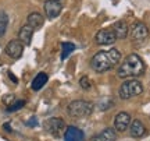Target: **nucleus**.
Listing matches in <instances>:
<instances>
[{
    "label": "nucleus",
    "instance_id": "1",
    "mask_svg": "<svg viewBox=\"0 0 150 141\" xmlns=\"http://www.w3.org/2000/svg\"><path fill=\"white\" fill-rule=\"evenodd\" d=\"M120 62H121V52L115 48H111L107 52L106 50L97 52L91 59V67L96 73H106L120 64Z\"/></svg>",
    "mask_w": 150,
    "mask_h": 141
},
{
    "label": "nucleus",
    "instance_id": "2",
    "mask_svg": "<svg viewBox=\"0 0 150 141\" xmlns=\"http://www.w3.org/2000/svg\"><path fill=\"white\" fill-rule=\"evenodd\" d=\"M146 71V66L143 60L140 59L138 54H129L127 56L124 62L118 66L117 76L120 78H135V77L142 76Z\"/></svg>",
    "mask_w": 150,
    "mask_h": 141
},
{
    "label": "nucleus",
    "instance_id": "3",
    "mask_svg": "<svg viewBox=\"0 0 150 141\" xmlns=\"http://www.w3.org/2000/svg\"><path fill=\"white\" fill-rule=\"evenodd\" d=\"M95 110V103L91 101H72V102L67 106V113L70 115L71 117H88L91 116Z\"/></svg>",
    "mask_w": 150,
    "mask_h": 141
},
{
    "label": "nucleus",
    "instance_id": "4",
    "mask_svg": "<svg viewBox=\"0 0 150 141\" xmlns=\"http://www.w3.org/2000/svg\"><path fill=\"white\" fill-rule=\"evenodd\" d=\"M143 92V84L136 80V78H128L127 81L122 82V85L120 87V98L121 99H129V98L138 97Z\"/></svg>",
    "mask_w": 150,
    "mask_h": 141
},
{
    "label": "nucleus",
    "instance_id": "5",
    "mask_svg": "<svg viewBox=\"0 0 150 141\" xmlns=\"http://www.w3.org/2000/svg\"><path fill=\"white\" fill-rule=\"evenodd\" d=\"M45 129L49 134H52L53 137L59 138V137L64 136L65 131V123L61 117H50L45 122Z\"/></svg>",
    "mask_w": 150,
    "mask_h": 141
},
{
    "label": "nucleus",
    "instance_id": "6",
    "mask_svg": "<svg viewBox=\"0 0 150 141\" xmlns=\"http://www.w3.org/2000/svg\"><path fill=\"white\" fill-rule=\"evenodd\" d=\"M149 37V29L143 22H135L132 25V29H131V38L134 42L136 44H142L145 42Z\"/></svg>",
    "mask_w": 150,
    "mask_h": 141
},
{
    "label": "nucleus",
    "instance_id": "7",
    "mask_svg": "<svg viewBox=\"0 0 150 141\" xmlns=\"http://www.w3.org/2000/svg\"><path fill=\"white\" fill-rule=\"evenodd\" d=\"M22 53H24V44L20 39H13L6 46V54L8 57H11V59L14 60L20 59L22 56Z\"/></svg>",
    "mask_w": 150,
    "mask_h": 141
},
{
    "label": "nucleus",
    "instance_id": "8",
    "mask_svg": "<svg viewBox=\"0 0 150 141\" xmlns=\"http://www.w3.org/2000/svg\"><path fill=\"white\" fill-rule=\"evenodd\" d=\"M131 122H132V119H131L129 113H127V112H118L114 116V129L118 133H122V131H125L129 127Z\"/></svg>",
    "mask_w": 150,
    "mask_h": 141
},
{
    "label": "nucleus",
    "instance_id": "9",
    "mask_svg": "<svg viewBox=\"0 0 150 141\" xmlns=\"http://www.w3.org/2000/svg\"><path fill=\"white\" fill-rule=\"evenodd\" d=\"M117 41V37L112 29H100L95 37V42L97 45H112Z\"/></svg>",
    "mask_w": 150,
    "mask_h": 141
},
{
    "label": "nucleus",
    "instance_id": "10",
    "mask_svg": "<svg viewBox=\"0 0 150 141\" xmlns=\"http://www.w3.org/2000/svg\"><path fill=\"white\" fill-rule=\"evenodd\" d=\"M45 14L47 17V20H54L56 17L60 16V13L63 10V6L59 1H52V0H46L45 1Z\"/></svg>",
    "mask_w": 150,
    "mask_h": 141
},
{
    "label": "nucleus",
    "instance_id": "11",
    "mask_svg": "<svg viewBox=\"0 0 150 141\" xmlns=\"http://www.w3.org/2000/svg\"><path fill=\"white\" fill-rule=\"evenodd\" d=\"M64 141H85V134L78 127L68 126L64 131Z\"/></svg>",
    "mask_w": 150,
    "mask_h": 141
},
{
    "label": "nucleus",
    "instance_id": "12",
    "mask_svg": "<svg viewBox=\"0 0 150 141\" xmlns=\"http://www.w3.org/2000/svg\"><path fill=\"white\" fill-rule=\"evenodd\" d=\"M33 29L31 25H22L21 29H20V32H18V39L21 41L22 44L25 45V46H29L31 45V41H32V37H33Z\"/></svg>",
    "mask_w": 150,
    "mask_h": 141
},
{
    "label": "nucleus",
    "instance_id": "13",
    "mask_svg": "<svg viewBox=\"0 0 150 141\" xmlns=\"http://www.w3.org/2000/svg\"><path fill=\"white\" fill-rule=\"evenodd\" d=\"M129 133L134 138H140L146 134V127L140 120H132L129 125Z\"/></svg>",
    "mask_w": 150,
    "mask_h": 141
},
{
    "label": "nucleus",
    "instance_id": "14",
    "mask_svg": "<svg viewBox=\"0 0 150 141\" xmlns=\"http://www.w3.org/2000/svg\"><path fill=\"white\" fill-rule=\"evenodd\" d=\"M112 31L115 34V37L117 39H125L128 37L129 34V28H128V24L122 20H120V21L114 22V25H112Z\"/></svg>",
    "mask_w": 150,
    "mask_h": 141
},
{
    "label": "nucleus",
    "instance_id": "15",
    "mask_svg": "<svg viewBox=\"0 0 150 141\" xmlns=\"http://www.w3.org/2000/svg\"><path fill=\"white\" fill-rule=\"evenodd\" d=\"M117 140V131L115 129H104L102 133L93 137V141H115Z\"/></svg>",
    "mask_w": 150,
    "mask_h": 141
},
{
    "label": "nucleus",
    "instance_id": "16",
    "mask_svg": "<svg viewBox=\"0 0 150 141\" xmlns=\"http://www.w3.org/2000/svg\"><path fill=\"white\" fill-rule=\"evenodd\" d=\"M28 25H31V27L33 28V29H38V28H40L45 24V17L40 14V13H31L29 16H28Z\"/></svg>",
    "mask_w": 150,
    "mask_h": 141
},
{
    "label": "nucleus",
    "instance_id": "17",
    "mask_svg": "<svg viewBox=\"0 0 150 141\" xmlns=\"http://www.w3.org/2000/svg\"><path fill=\"white\" fill-rule=\"evenodd\" d=\"M49 80V76L46 74V73H39L35 78H33L32 81V89L33 91H39V89H42L45 85H46V82H47Z\"/></svg>",
    "mask_w": 150,
    "mask_h": 141
},
{
    "label": "nucleus",
    "instance_id": "18",
    "mask_svg": "<svg viewBox=\"0 0 150 141\" xmlns=\"http://www.w3.org/2000/svg\"><path fill=\"white\" fill-rule=\"evenodd\" d=\"M61 49H63L61 60H65L75 50V45L72 44V42H63V44H61Z\"/></svg>",
    "mask_w": 150,
    "mask_h": 141
},
{
    "label": "nucleus",
    "instance_id": "19",
    "mask_svg": "<svg viewBox=\"0 0 150 141\" xmlns=\"http://www.w3.org/2000/svg\"><path fill=\"white\" fill-rule=\"evenodd\" d=\"M7 25H8V16H7L6 11L0 10V38L6 34Z\"/></svg>",
    "mask_w": 150,
    "mask_h": 141
},
{
    "label": "nucleus",
    "instance_id": "20",
    "mask_svg": "<svg viewBox=\"0 0 150 141\" xmlns=\"http://www.w3.org/2000/svg\"><path fill=\"white\" fill-rule=\"evenodd\" d=\"M24 106H25V101H22V99H16L10 106H7V112H17V110H20V109L24 108Z\"/></svg>",
    "mask_w": 150,
    "mask_h": 141
},
{
    "label": "nucleus",
    "instance_id": "21",
    "mask_svg": "<svg viewBox=\"0 0 150 141\" xmlns=\"http://www.w3.org/2000/svg\"><path fill=\"white\" fill-rule=\"evenodd\" d=\"M79 85H81V88H82V89L89 91V89L92 88V82H91V80H89V77H88V76L82 77V78L79 80Z\"/></svg>",
    "mask_w": 150,
    "mask_h": 141
},
{
    "label": "nucleus",
    "instance_id": "22",
    "mask_svg": "<svg viewBox=\"0 0 150 141\" xmlns=\"http://www.w3.org/2000/svg\"><path fill=\"white\" fill-rule=\"evenodd\" d=\"M14 101H16V97H14L13 94H8V95H4V97H3V103H4L6 106H10Z\"/></svg>",
    "mask_w": 150,
    "mask_h": 141
},
{
    "label": "nucleus",
    "instance_id": "23",
    "mask_svg": "<svg viewBox=\"0 0 150 141\" xmlns=\"http://www.w3.org/2000/svg\"><path fill=\"white\" fill-rule=\"evenodd\" d=\"M25 125H27L28 127H36V126H38V119L35 117V116H32V117H31V119L28 120V122L25 123Z\"/></svg>",
    "mask_w": 150,
    "mask_h": 141
},
{
    "label": "nucleus",
    "instance_id": "24",
    "mask_svg": "<svg viewBox=\"0 0 150 141\" xmlns=\"http://www.w3.org/2000/svg\"><path fill=\"white\" fill-rule=\"evenodd\" d=\"M3 129H4V130H7L8 133H11V131H13V130H11V127H10V123H6V125L3 126Z\"/></svg>",
    "mask_w": 150,
    "mask_h": 141
},
{
    "label": "nucleus",
    "instance_id": "25",
    "mask_svg": "<svg viewBox=\"0 0 150 141\" xmlns=\"http://www.w3.org/2000/svg\"><path fill=\"white\" fill-rule=\"evenodd\" d=\"M8 76H10V78H11V80H13V81H14V82H17V81H18V80H17L16 77L13 76V73H8Z\"/></svg>",
    "mask_w": 150,
    "mask_h": 141
},
{
    "label": "nucleus",
    "instance_id": "26",
    "mask_svg": "<svg viewBox=\"0 0 150 141\" xmlns=\"http://www.w3.org/2000/svg\"><path fill=\"white\" fill-rule=\"evenodd\" d=\"M52 1H59V3H61L63 0H52Z\"/></svg>",
    "mask_w": 150,
    "mask_h": 141
}]
</instances>
